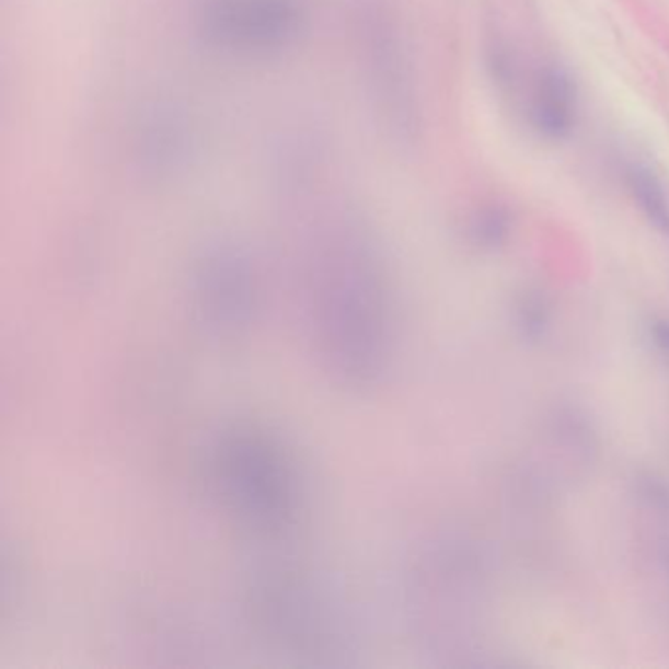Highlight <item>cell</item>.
<instances>
[{
    "label": "cell",
    "instance_id": "cell-3",
    "mask_svg": "<svg viewBox=\"0 0 669 669\" xmlns=\"http://www.w3.org/2000/svg\"><path fill=\"white\" fill-rule=\"evenodd\" d=\"M550 322V312H547L546 302L538 297H524L517 304V328H519L522 338L537 339L544 336Z\"/></svg>",
    "mask_w": 669,
    "mask_h": 669
},
{
    "label": "cell",
    "instance_id": "cell-2",
    "mask_svg": "<svg viewBox=\"0 0 669 669\" xmlns=\"http://www.w3.org/2000/svg\"><path fill=\"white\" fill-rule=\"evenodd\" d=\"M631 185L642 212L661 237L669 238V200L660 180L648 168H632Z\"/></svg>",
    "mask_w": 669,
    "mask_h": 669
},
{
    "label": "cell",
    "instance_id": "cell-1",
    "mask_svg": "<svg viewBox=\"0 0 669 669\" xmlns=\"http://www.w3.org/2000/svg\"><path fill=\"white\" fill-rule=\"evenodd\" d=\"M577 96L572 79L562 69H547L538 81L530 120L547 140H564L574 130Z\"/></svg>",
    "mask_w": 669,
    "mask_h": 669
},
{
    "label": "cell",
    "instance_id": "cell-6",
    "mask_svg": "<svg viewBox=\"0 0 669 669\" xmlns=\"http://www.w3.org/2000/svg\"><path fill=\"white\" fill-rule=\"evenodd\" d=\"M654 346L660 349L664 356H669V319H654L648 326Z\"/></svg>",
    "mask_w": 669,
    "mask_h": 669
},
{
    "label": "cell",
    "instance_id": "cell-4",
    "mask_svg": "<svg viewBox=\"0 0 669 669\" xmlns=\"http://www.w3.org/2000/svg\"><path fill=\"white\" fill-rule=\"evenodd\" d=\"M509 215L500 208H489L473 224V238L483 247H497L509 237Z\"/></svg>",
    "mask_w": 669,
    "mask_h": 669
},
{
    "label": "cell",
    "instance_id": "cell-5",
    "mask_svg": "<svg viewBox=\"0 0 669 669\" xmlns=\"http://www.w3.org/2000/svg\"><path fill=\"white\" fill-rule=\"evenodd\" d=\"M638 493L642 499L650 505L651 509L669 512V483L656 477L654 473H646L638 477Z\"/></svg>",
    "mask_w": 669,
    "mask_h": 669
}]
</instances>
